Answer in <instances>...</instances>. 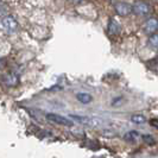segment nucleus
<instances>
[{"label": "nucleus", "mask_w": 158, "mask_h": 158, "mask_svg": "<svg viewBox=\"0 0 158 158\" xmlns=\"http://www.w3.org/2000/svg\"><path fill=\"white\" fill-rule=\"evenodd\" d=\"M70 118L75 121L79 123L81 125L89 127H99L102 125L103 120L96 117H82V115H70Z\"/></svg>", "instance_id": "obj_1"}, {"label": "nucleus", "mask_w": 158, "mask_h": 158, "mask_svg": "<svg viewBox=\"0 0 158 158\" xmlns=\"http://www.w3.org/2000/svg\"><path fill=\"white\" fill-rule=\"evenodd\" d=\"M123 102H124L123 96H117V98H114L111 101V106L112 107H119V106L123 105Z\"/></svg>", "instance_id": "obj_13"}, {"label": "nucleus", "mask_w": 158, "mask_h": 158, "mask_svg": "<svg viewBox=\"0 0 158 158\" xmlns=\"http://www.w3.org/2000/svg\"><path fill=\"white\" fill-rule=\"evenodd\" d=\"M144 30H145V32H146V33H149V35L156 33V32L158 31V19H156L155 17H151V18H149V19L145 22Z\"/></svg>", "instance_id": "obj_7"}, {"label": "nucleus", "mask_w": 158, "mask_h": 158, "mask_svg": "<svg viewBox=\"0 0 158 158\" xmlns=\"http://www.w3.org/2000/svg\"><path fill=\"white\" fill-rule=\"evenodd\" d=\"M139 137H140V135L138 133V131L132 130V131H128L126 135H125V139H126V142H128V143H135V140H137Z\"/></svg>", "instance_id": "obj_11"}, {"label": "nucleus", "mask_w": 158, "mask_h": 158, "mask_svg": "<svg viewBox=\"0 0 158 158\" xmlns=\"http://www.w3.org/2000/svg\"><path fill=\"white\" fill-rule=\"evenodd\" d=\"M2 83L6 86V87H16L19 82V79L17 76V74L15 73H6L2 75Z\"/></svg>", "instance_id": "obj_6"}, {"label": "nucleus", "mask_w": 158, "mask_h": 158, "mask_svg": "<svg viewBox=\"0 0 158 158\" xmlns=\"http://www.w3.org/2000/svg\"><path fill=\"white\" fill-rule=\"evenodd\" d=\"M1 26H2V30L5 31V33L7 35H12L15 32L18 31V22L16 20V18L12 16H2L1 19Z\"/></svg>", "instance_id": "obj_2"}, {"label": "nucleus", "mask_w": 158, "mask_h": 158, "mask_svg": "<svg viewBox=\"0 0 158 158\" xmlns=\"http://www.w3.org/2000/svg\"><path fill=\"white\" fill-rule=\"evenodd\" d=\"M150 48H152L153 50H158V33H152L149 37V40H148Z\"/></svg>", "instance_id": "obj_12"}, {"label": "nucleus", "mask_w": 158, "mask_h": 158, "mask_svg": "<svg viewBox=\"0 0 158 158\" xmlns=\"http://www.w3.org/2000/svg\"><path fill=\"white\" fill-rule=\"evenodd\" d=\"M76 99L77 101L83 105H88L93 101V96L89 94V93H77L76 94Z\"/></svg>", "instance_id": "obj_9"}, {"label": "nucleus", "mask_w": 158, "mask_h": 158, "mask_svg": "<svg viewBox=\"0 0 158 158\" xmlns=\"http://www.w3.org/2000/svg\"><path fill=\"white\" fill-rule=\"evenodd\" d=\"M151 11V6L145 1H137L133 5V13L137 16H146Z\"/></svg>", "instance_id": "obj_5"}, {"label": "nucleus", "mask_w": 158, "mask_h": 158, "mask_svg": "<svg viewBox=\"0 0 158 158\" xmlns=\"http://www.w3.org/2000/svg\"><path fill=\"white\" fill-rule=\"evenodd\" d=\"M114 11L118 16L127 17L133 12V6L127 4V2H124V1H119L114 5Z\"/></svg>", "instance_id": "obj_4"}, {"label": "nucleus", "mask_w": 158, "mask_h": 158, "mask_svg": "<svg viewBox=\"0 0 158 158\" xmlns=\"http://www.w3.org/2000/svg\"><path fill=\"white\" fill-rule=\"evenodd\" d=\"M130 120H131V123H133L135 125H143L146 123V118L143 114H133V115H131Z\"/></svg>", "instance_id": "obj_10"}, {"label": "nucleus", "mask_w": 158, "mask_h": 158, "mask_svg": "<svg viewBox=\"0 0 158 158\" xmlns=\"http://www.w3.org/2000/svg\"><path fill=\"white\" fill-rule=\"evenodd\" d=\"M47 120H49L50 123H54L57 125H63V126H73L74 125V120L69 117V118H65L63 115H60V114H56V113H48Z\"/></svg>", "instance_id": "obj_3"}, {"label": "nucleus", "mask_w": 158, "mask_h": 158, "mask_svg": "<svg viewBox=\"0 0 158 158\" xmlns=\"http://www.w3.org/2000/svg\"><path fill=\"white\" fill-rule=\"evenodd\" d=\"M143 140L146 143V144H149V145H155L156 144V140H155V138L150 135H142Z\"/></svg>", "instance_id": "obj_14"}, {"label": "nucleus", "mask_w": 158, "mask_h": 158, "mask_svg": "<svg viewBox=\"0 0 158 158\" xmlns=\"http://www.w3.org/2000/svg\"><path fill=\"white\" fill-rule=\"evenodd\" d=\"M73 4H80V2H82L83 0H70Z\"/></svg>", "instance_id": "obj_15"}, {"label": "nucleus", "mask_w": 158, "mask_h": 158, "mask_svg": "<svg viewBox=\"0 0 158 158\" xmlns=\"http://www.w3.org/2000/svg\"><path fill=\"white\" fill-rule=\"evenodd\" d=\"M107 31L111 36H115L120 32V25H119L115 20L110 19L108 20V25H107Z\"/></svg>", "instance_id": "obj_8"}]
</instances>
